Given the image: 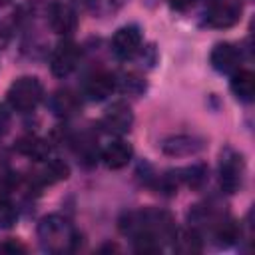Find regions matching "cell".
Returning a JSON list of instances; mask_svg holds the SVG:
<instances>
[{
    "label": "cell",
    "mask_w": 255,
    "mask_h": 255,
    "mask_svg": "<svg viewBox=\"0 0 255 255\" xmlns=\"http://www.w3.org/2000/svg\"><path fill=\"white\" fill-rule=\"evenodd\" d=\"M120 229L131 241L147 237V239H155L157 243L171 241L175 231H177L171 215L167 211H161V209L129 211L120 219Z\"/></svg>",
    "instance_id": "6da1fadb"
},
{
    "label": "cell",
    "mask_w": 255,
    "mask_h": 255,
    "mask_svg": "<svg viewBox=\"0 0 255 255\" xmlns=\"http://www.w3.org/2000/svg\"><path fill=\"white\" fill-rule=\"evenodd\" d=\"M38 241L48 253H70L76 249L80 235L62 215H46L38 223Z\"/></svg>",
    "instance_id": "7a4b0ae2"
},
{
    "label": "cell",
    "mask_w": 255,
    "mask_h": 255,
    "mask_svg": "<svg viewBox=\"0 0 255 255\" xmlns=\"http://www.w3.org/2000/svg\"><path fill=\"white\" fill-rule=\"evenodd\" d=\"M42 98H44V86L36 76L16 78L6 92L8 106L20 114H28V112L36 110L38 104L42 102Z\"/></svg>",
    "instance_id": "3957f363"
},
{
    "label": "cell",
    "mask_w": 255,
    "mask_h": 255,
    "mask_svg": "<svg viewBox=\"0 0 255 255\" xmlns=\"http://www.w3.org/2000/svg\"><path fill=\"white\" fill-rule=\"evenodd\" d=\"M245 177V159L233 147H225L219 157V187L225 193H237Z\"/></svg>",
    "instance_id": "277c9868"
},
{
    "label": "cell",
    "mask_w": 255,
    "mask_h": 255,
    "mask_svg": "<svg viewBox=\"0 0 255 255\" xmlns=\"http://www.w3.org/2000/svg\"><path fill=\"white\" fill-rule=\"evenodd\" d=\"M80 46L74 44L72 40H62L56 44V48L52 50V56H50V70L56 78H66L70 76L78 64H80Z\"/></svg>",
    "instance_id": "5b68a950"
},
{
    "label": "cell",
    "mask_w": 255,
    "mask_h": 255,
    "mask_svg": "<svg viewBox=\"0 0 255 255\" xmlns=\"http://www.w3.org/2000/svg\"><path fill=\"white\" fill-rule=\"evenodd\" d=\"M241 12H243L241 0H215L205 14V24L209 28L225 30L241 20Z\"/></svg>",
    "instance_id": "8992f818"
},
{
    "label": "cell",
    "mask_w": 255,
    "mask_h": 255,
    "mask_svg": "<svg viewBox=\"0 0 255 255\" xmlns=\"http://www.w3.org/2000/svg\"><path fill=\"white\" fill-rule=\"evenodd\" d=\"M141 42H143L141 30L135 24H128V26H122L116 30V34L112 38V50L118 58L129 60L141 50Z\"/></svg>",
    "instance_id": "52a82bcc"
},
{
    "label": "cell",
    "mask_w": 255,
    "mask_h": 255,
    "mask_svg": "<svg viewBox=\"0 0 255 255\" xmlns=\"http://www.w3.org/2000/svg\"><path fill=\"white\" fill-rule=\"evenodd\" d=\"M209 64L219 74H233L241 66V50L231 42H219L209 54Z\"/></svg>",
    "instance_id": "ba28073f"
},
{
    "label": "cell",
    "mask_w": 255,
    "mask_h": 255,
    "mask_svg": "<svg viewBox=\"0 0 255 255\" xmlns=\"http://www.w3.org/2000/svg\"><path fill=\"white\" fill-rule=\"evenodd\" d=\"M131 126H133V112L126 102H114L102 118V128L116 135L128 133Z\"/></svg>",
    "instance_id": "9c48e42d"
},
{
    "label": "cell",
    "mask_w": 255,
    "mask_h": 255,
    "mask_svg": "<svg viewBox=\"0 0 255 255\" xmlns=\"http://www.w3.org/2000/svg\"><path fill=\"white\" fill-rule=\"evenodd\" d=\"M48 24L58 36H72L78 30V14L66 2H54L48 8Z\"/></svg>",
    "instance_id": "30bf717a"
},
{
    "label": "cell",
    "mask_w": 255,
    "mask_h": 255,
    "mask_svg": "<svg viewBox=\"0 0 255 255\" xmlns=\"http://www.w3.org/2000/svg\"><path fill=\"white\" fill-rule=\"evenodd\" d=\"M118 88V80L114 74L110 72H96L92 74L86 84H84V94L94 100V102H102L106 98H110Z\"/></svg>",
    "instance_id": "8fae6325"
},
{
    "label": "cell",
    "mask_w": 255,
    "mask_h": 255,
    "mask_svg": "<svg viewBox=\"0 0 255 255\" xmlns=\"http://www.w3.org/2000/svg\"><path fill=\"white\" fill-rule=\"evenodd\" d=\"M133 157V147L126 139H114L102 149V161L110 169H122L126 167Z\"/></svg>",
    "instance_id": "7c38bea8"
},
{
    "label": "cell",
    "mask_w": 255,
    "mask_h": 255,
    "mask_svg": "<svg viewBox=\"0 0 255 255\" xmlns=\"http://www.w3.org/2000/svg\"><path fill=\"white\" fill-rule=\"evenodd\" d=\"M203 139L197 135H173L163 139L161 151L165 155H191L203 149Z\"/></svg>",
    "instance_id": "4fadbf2b"
},
{
    "label": "cell",
    "mask_w": 255,
    "mask_h": 255,
    "mask_svg": "<svg viewBox=\"0 0 255 255\" xmlns=\"http://www.w3.org/2000/svg\"><path fill=\"white\" fill-rule=\"evenodd\" d=\"M16 151L34 159V161H46V159H50L52 145L48 139H42L36 135H26V137H20L16 141Z\"/></svg>",
    "instance_id": "5bb4252c"
},
{
    "label": "cell",
    "mask_w": 255,
    "mask_h": 255,
    "mask_svg": "<svg viewBox=\"0 0 255 255\" xmlns=\"http://www.w3.org/2000/svg\"><path fill=\"white\" fill-rule=\"evenodd\" d=\"M229 88L239 102H253L255 98V74L251 70H237L231 74Z\"/></svg>",
    "instance_id": "9a60e30c"
},
{
    "label": "cell",
    "mask_w": 255,
    "mask_h": 255,
    "mask_svg": "<svg viewBox=\"0 0 255 255\" xmlns=\"http://www.w3.org/2000/svg\"><path fill=\"white\" fill-rule=\"evenodd\" d=\"M50 108H52V112L56 116L70 118V116H74V114L80 112L82 104H80V98L74 92H70V90H58L50 98Z\"/></svg>",
    "instance_id": "2e32d148"
},
{
    "label": "cell",
    "mask_w": 255,
    "mask_h": 255,
    "mask_svg": "<svg viewBox=\"0 0 255 255\" xmlns=\"http://www.w3.org/2000/svg\"><path fill=\"white\" fill-rule=\"evenodd\" d=\"M68 175H70V167H68V163L64 161V159H46V165H44V169L36 175V179H38V183L40 185H52V183H56V181H62V179H68Z\"/></svg>",
    "instance_id": "e0dca14e"
},
{
    "label": "cell",
    "mask_w": 255,
    "mask_h": 255,
    "mask_svg": "<svg viewBox=\"0 0 255 255\" xmlns=\"http://www.w3.org/2000/svg\"><path fill=\"white\" fill-rule=\"evenodd\" d=\"M173 249L177 253H183V255H193V253H201L203 249V243H201V237L195 229H181V231H175L173 235Z\"/></svg>",
    "instance_id": "ac0fdd59"
},
{
    "label": "cell",
    "mask_w": 255,
    "mask_h": 255,
    "mask_svg": "<svg viewBox=\"0 0 255 255\" xmlns=\"http://www.w3.org/2000/svg\"><path fill=\"white\" fill-rule=\"evenodd\" d=\"M213 237L219 245L227 247V245H233L239 237H241V227L237 225V221L229 219V217H223V219H217L215 225H213Z\"/></svg>",
    "instance_id": "d6986e66"
},
{
    "label": "cell",
    "mask_w": 255,
    "mask_h": 255,
    "mask_svg": "<svg viewBox=\"0 0 255 255\" xmlns=\"http://www.w3.org/2000/svg\"><path fill=\"white\" fill-rule=\"evenodd\" d=\"M175 175H177L179 183H185V185H189L191 189H197V187H201V185L205 183V179H207V167L201 165V163H193V165H189V167L177 169Z\"/></svg>",
    "instance_id": "ffe728a7"
},
{
    "label": "cell",
    "mask_w": 255,
    "mask_h": 255,
    "mask_svg": "<svg viewBox=\"0 0 255 255\" xmlns=\"http://www.w3.org/2000/svg\"><path fill=\"white\" fill-rule=\"evenodd\" d=\"M120 82V88L122 92L126 94H133V96H139L141 92H145V78H141L139 74L135 72H129V74H124Z\"/></svg>",
    "instance_id": "44dd1931"
},
{
    "label": "cell",
    "mask_w": 255,
    "mask_h": 255,
    "mask_svg": "<svg viewBox=\"0 0 255 255\" xmlns=\"http://www.w3.org/2000/svg\"><path fill=\"white\" fill-rule=\"evenodd\" d=\"M18 221V209L12 201L0 199V229H10Z\"/></svg>",
    "instance_id": "7402d4cb"
},
{
    "label": "cell",
    "mask_w": 255,
    "mask_h": 255,
    "mask_svg": "<svg viewBox=\"0 0 255 255\" xmlns=\"http://www.w3.org/2000/svg\"><path fill=\"white\" fill-rule=\"evenodd\" d=\"M10 122H12V116H10L8 108H6L4 104H0V137H2V135L8 131Z\"/></svg>",
    "instance_id": "603a6c76"
},
{
    "label": "cell",
    "mask_w": 255,
    "mask_h": 255,
    "mask_svg": "<svg viewBox=\"0 0 255 255\" xmlns=\"http://www.w3.org/2000/svg\"><path fill=\"white\" fill-rule=\"evenodd\" d=\"M193 2H195V0H167L169 8H173L175 12H185V10H189V8L193 6Z\"/></svg>",
    "instance_id": "cb8c5ba5"
},
{
    "label": "cell",
    "mask_w": 255,
    "mask_h": 255,
    "mask_svg": "<svg viewBox=\"0 0 255 255\" xmlns=\"http://www.w3.org/2000/svg\"><path fill=\"white\" fill-rule=\"evenodd\" d=\"M126 2H128V0H100V4L104 6L106 12H110V10H112V12H114V10H120ZM100 4H98V6H100Z\"/></svg>",
    "instance_id": "d4e9b609"
},
{
    "label": "cell",
    "mask_w": 255,
    "mask_h": 255,
    "mask_svg": "<svg viewBox=\"0 0 255 255\" xmlns=\"http://www.w3.org/2000/svg\"><path fill=\"white\" fill-rule=\"evenodd\" d=\"M12 0H0V6H6V4H10Z\"/></svg>",
    "instance_id": "484cf974"
},
{
    "label": "cell",
    "mask_w": 255,
    "mask_h": 255,
    "mask_svg": "<svg viewBox=\"0 0 255 255\" xmlns=\"http://www.w3.org/2000/svg\"><path fill=\"white\" fill-rule=\"evenodd\" d=\"M213 2H215V0H213Z\"/></svg>",
    "instance_id": "4316f807"
}]
</instances>
